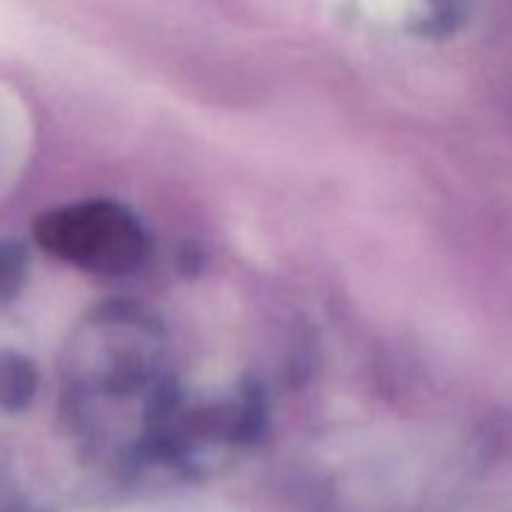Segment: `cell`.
Here are the masks:
<instances>
[{
    "label": "cell",
    "instance_id": "1",
    "mask_svg": "<svg viewBox=\"0 0 512 512\" xmlns=\"http://www.w3.org/2000/svg\"><path fill=\"white\" fill-rule=\"evenodd\" d=\"M37 238L58 256L97 272H127L145 253L139 223L124 208L109 202L49 214L37 223Z\"/></svg>",
    "mask_w": 512,
    "mask_h": 512
},
{
    "label": "cell",
    "instance_id": "2",
    "mask_svg": "<svg viewBox=\"0 0 512 512\" xmlns=\"http://www.w3.org/2000/svg\"><path fill=\"white\" fill-rule=\"evenodd\" d=\"M34 386H37V377L25 359H16V356L0 359V404L22 407L34 395Z\"/></svg>",
    "mask_w": 512,
    "mask_h": 512
},
{
    "label": "cell",
    "instance_id": "3",
    "mask_svg": "<svg viewBox=\"0 0 512 512\" xmlns=\"http://www.w3.org/2000/svg\"><path fill=\"white\" fill-rule=\"evenodd\" d=\"M25 272V253L16 244L0 241V296H10Z\"/></svg>",
    "mask_w": 512,
    "mask_h": 512
}]
</instances>
